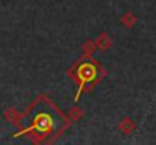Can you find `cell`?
I'll use <instances>...</instances> for the list:
<instances>
[{
  "label": "cell",
  "instance_id": "obj_1",
  "mask_svg": "<svg viewBox=\"0 0 156 145\" xmlns=\"http://www.w3.org/2000/svg\"><path fill=\"white\" fill-rule=\"evenodd\" d=\"M24 119L26 127H21L15 136H27L35 145H52L70 126V119L47 97H38L27 109Z\"/></svg>",
  "mask_w": 156,
  "mask_h": 145
},
{
  "label": "cell",
  "instance_id": "obj_2",
  "mask_svg": "<svg viewBox=\"0 0 156 145\" xmlns=\"http://www.w3.org/2000/svg\"><path fill=\"white\" fill-rule=\"evenodd\" d=\"M68 74L79 85V91H77V97H76V100H77L82 91L91 89L93 86H96L105 77L106 73L94 59L85 56V57H80L76 62V65L70 70Z\"/></svg>",
  "mask_w": 156,
  "mask_h": 145
},
{
  "label": "cell",
  "instance_id": "obj_3",
  "mask_svg": "<svg viewBox=\"0 0 156 145\" xmlns=\"http://www.w3.org/2000/svg\"><path fill=\"white\" fill-rule=\"evenodd\" d=\"M133 127H135V124L132 121H129V119H124V123H121V126H120V129L124 133H129L130 130H133Z\"/></svg>",
  "mask_w": 156,
  "mask_h": 145
}]
</instances>
